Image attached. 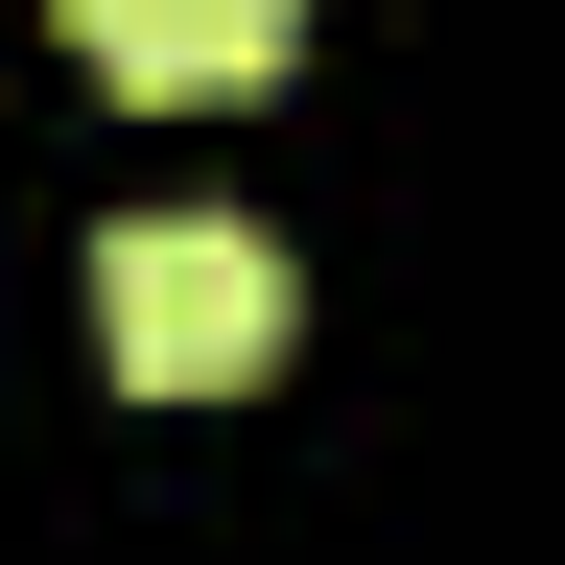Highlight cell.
Returning <instances> with one entry per match:
<instances>
[{
	"label": "cell",
	"mask_w": 565,
	"mask_h": 565,
	"mask_svg": "<svg viewBox=\"0 0 565 565\" xmlns=\"http://www.w3.org/2000/svg\"><path fill=\"white\" fill-rule=\"evenodd\" d=\"M282 330H307V282H282V236H236V212H118L95 236L118 401H236V377H282Z\"/></svg>",
	"instance_id": "1"
},
{
	"label": "cell",
	"mask_w": 565,
	"mask_h": 565,
	"mask_svg": "<svg viewBox=\"0 0 565 565\" xmlns=\"http://www.w3.org/2000/svg\"><path fill=\"white\" fill-rule=\"evenodd\" d=\"M71 47H95L118 95H259V71L307 47V0H71Z\"/></svg>",
	"instance_id": "2"
}]
</instances>
